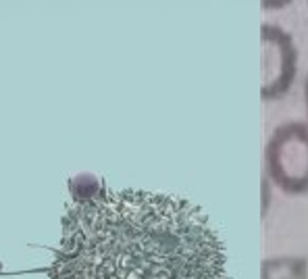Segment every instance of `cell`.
I'll return each instance as SVG.
<instances>
[{"instance_id":"obj_5","label":"cell","mask_w":308,"mask_h":279,"mask_svg":"<svg viewBox=\"0 0 308 279\" xmlns=\"http://www.w3.org/2000/svg\"><path fill=\"white\" fill-rule=\"evenodd\" d=\"M304 100H306V111H308V75H306V82H304Z\"/></svg>"},{"instance_id":"obj_4","label":"cell","mask_w":308,"mask_h":279,"mask_svg":"<svg viewBox=\"0 0 308 279\" xmlns=\"http://www.w3.org/2000/svg\"><path fill=\"white\" fill-rule=\"evenodd\" d=\"M287 4H292V0H261L263 11H279Z\"/></svg>"},{"instance_id":"obj_2","label":"cell","mask_w":308,"mask_h":279,"mask_svg":"<svg viewBox=\"0 0 308 279\" xmlns=\"http://www.w3.org/2000/svg\"><path fill=\"white\" fill-rule=\"evenodd\" d=\"M266 173L283 194H308V125L283 123L271 134L264 150Z\"/></svg>"},{"instance_id":"obj_1","label":"cell","mask_w":308,"mask_h":279,"mask_svg":"<svg viewBox=\"0 0 308 279\" xmlns=\"http://www.w3.org/2000/svg\"><path fill=\"white\" fill-rule=\"evenodd\" d=\"M50 279H229L200 206L173 194L96 190L63 219Z\"/></svg>"},{"instance_id":"obj_3","label":"cell","mask_w":308,"mask_h":279,"mask_svg":"<svg viewBox=\"0 0 308 279\" xmlns=\"http://www.w3.org/2000/svg\"><path fill=\"white\" fill-rule=\"evenodd\" d=\"M298 75V48L283 27L261 25V98L279 100L292 90Z\"/></svg>"},{"instance_id":"obj_6","label":"cell","mask_w":308,"mask_h":279,"mask_svg":"<svg viewBox=\"0 0 308 279\" xmlns=\"http://www.w3.org/2000/svg\"><path fill=\"white\" fill-rule=\"evenodd\" d=\"M0 273H2V263H0Z\"/></svg>"}]
</instances>
